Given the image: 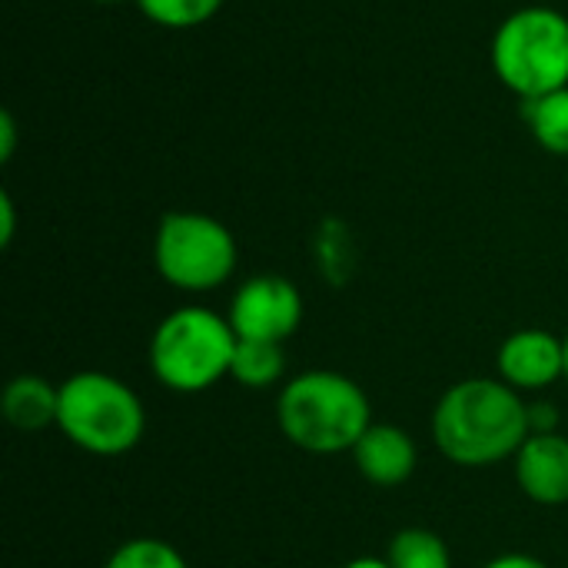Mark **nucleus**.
Here are the masks:
<instances>
[{
  "label": "nucleus",
  "instance_id": "nucleus-1",
  "mask_svg": "<svg viewBox=\"0 0 568 568\" xmlns=\"http://www.w3.org/2000/svg\"><path fill=\"white\" fill-rule=\"evenodd\" d=\"M529 436V406L503 379H463L443 393L433 413L439 453L466 469L516 456Z\"/></svg>",
  "mask_w": 568,
  "mask_h": 568
},
{
  "label": "nucleus",
  "instance_id": "nucleus-2",
  "mask_svg": "<svg viewBox=\"0 0 568 568\" xmlns=\"http://www.w3.org/2000/svg\"><path fill=\"white\" fill-rule=\"evenodd\" d=\"M276 423L283 436L316 456L353 453L373 426L369 396L343 373L310 369L293 376L276 399Z\"/></svg>",
  "mask_w": 568,
  "mask_h": 568
},
{
  "label": "nucleus",
  "instance_id": "nucleus-3",
  "mask_svg": "<svg viewBox=\"0 0 568 568\" xmlns=\"http://www.w3.org/2000/svg\"><path fill=\"white\" fill-rule=\"evenodd\" d=\"M236 333L226 316L183 306L170 313L150 339V369L173 393H203L230 376Z\"/></svg>",
  "mask_w": 568,
  "mask_h": 568
},
{
  "label": "nucleus",
  "instance_id": "nucleus-4",
  "mask_svg": "<svg viewBox=\"0 0 568 568\" xmlns=\"http://www.w3.org/2000/svg\"><path fill=\"white\" fill-rule=\"evenodd\" d=\"M60 433L93 456L130 453L146 429L140 396L110 373H77L60 383Z\"/></svg>",
  "mask_w": 568,
  "mask_h": 568
},
{
  "label": "nucleus",
  "instance_id": "nucleus-5",
  "mask_svg": "<svg viewBox=\"0 0 568 568\" xmlns=\"http://www.w3.org/2000/svg\"><path fill=\"white\" fill-rule=\"evenodd\" d=\"M493 70L523 100L568 87V17L556 7H523L493 37Z\"/></svg>",
  "mask_w": 568,
  "mask_h": 568
},
{
  "label": "nucleus",
  "instance_id": "nucleus-6",
  "mask_svg": "<svg viewBox=\"0 0 568 568\" xmlns=\"http://www.w3.org/2000/svg\"><path fill=\"white\" fill-rule=\"evenodd\" d=\"M236 256L240 250L233 233L206 213L176 210L166 213L156 226V273L183 293H206L223 286L236 270Z\"/></svg>",
  "mask_w": 568,
  "mask_h": 568
},
{
  "label": "nucleus",
  "instance_id": "nucleus-7",
  "mask_svg": "<svg viewBox=\"0 0 568 568\" xmlns=\"http://www.w3.org/2000/svg\"><path fill=\"white\" fill-rule=\"evenodd\" d=\"M226 320H230L236 339L286 343L300 329L303 296L290 280H283L276 273H260V276H250L236 290Z\"/></svg>",
  "mask_w": 568,
  "mask_h": 568
},
{
  "label": "nucleus",
  "instance_id": "nucleus-8",
  "mask_svg": "<svg viewBox=\"0 0 568 568\" xmlns=\"http://www.w3.org/2000/svg\"><path fill=\"white\" fill-rule=\"evenodd\" d=\"M499 376L513 389H546L566 376V339L549 329H519L499 346Z\"/></svg>",
  "mask_w": 568,
  "mask_h": 568
},
{
  "label": "nucleus",
  "instance_id": "nucleus-9",
  "mask_svg": "<svg viewBox=\"0 0 568 568\" xmlns=\"http://www.w3.org/2000/svg\"><path fill=\"white\" fill-rule=\"evenodd\" d=\"M516 483L539 506L568 503V439L559 433H532L516 453Z\"/></svg>",
  "mask_w": 568,
  "mask_h": 568
},
{
  "label": "nucleus",
  "instance_id": "nucleus-10",
  "mask_svg": "<svg viewBox=\"0 0 568 568\" xmlns=\"http://www.w3.org/2000/svg\"><path fill=\"white\" fill-rule=\"evenodd\" d=\"M356 469L363 473L366 483L393 489L403 486L416 473V443L406 429L389 426V423H373L363 439L353 446Z\"/></svg>",
  "mask_w": 568,
  "mask_h": 568
},
{
  "label": "nucleus",
  "instance_id": "nucleus-11",
  "mask_svg": "<svg viewBox=\"0 0 568 568\" xmlns=\"http://www.w3.org/2000/svg\"><path fill=\"white\" fill-rule=\"evenodd\" d=\"M3 416L20 433H40L53 426L60 416V386L33 373L10 379L3 389Z\"/></svg>",
  "mask_w": 568,
  "mask_h": 568
},
{
  "label": "nucleus",
  "instance_id": "nucleus-12",
  "mask_svg": "<svg viewBox=\"0 0 568 568\" xmlns=\"http://www.w3.org/2000/svg\"><path fill=\"white\" fill-rule=\"evenodd\" d=\"M523 120L546 153L568 156V87L523 100Z\"/></svg>",
  "mask_w": 568,
  "mask_h": 568
},
{
  "label": "nucleus",
  "instance_id": "nucleus-13",
  "mask_svg": "<svg viewBox=\"0 0 568 568\" xmlns=\"http://www.w3.org/2000/svg\"><path fill=\"white\" fill-rule=\"evenodd\" d=\"M286 373V353L283 343H266V339H236L233 366L230 376L246 386V389H266L280 383Z\"/></svg>",
  "mask_w": 568,
  "mask_h": 568
},
{
  "label": "nucleus",
  "instance_id": "nucleus-14",
  "mask_svg": "<svg viewBox=\"0 0 568 568\" xmlns=\"http://www.w3.org/2000/svg\"><path fill=\"white\" fill-rule=\"evenodd\" d=\"M386 562L393 568H453L449 546L429 529H403L389 542Z\"/></svg>",
  "mask_w": 568,
  "mask_h": 568
},
{
  "label": "nucleus",
  "instance_id": "nucleus-15",
  "mask_svg": "<svg viewBox=\"0 0 568 568\" xmlns=\"http://www.w3.org/2000/svg\"><path fill=\"white\" fill-rule=\"evenodd\" d=\"M143 17L166 30H190L220 13L226 0H136Z\"/></svg>",
  "mask_w": 568,
  "mask_h": 568
},
{
  "label": "nucleus",
  "instance_id": "nucleus-16",
  "mask_svg": "<svg viewBox=\"0 0 568 568\" xmlns=\"http://www.w3.org/2000/svg\"><path fill=\"white\" fill-rule=\"evenodd\" d=\"M106 568H190L186 559L163 539H130L123 542Z\"/></svg>",
  "mask_w": 568,
  "mask_h": 568
},
{
  "label": "nucleus",
  "instance_id": "nucleus-17",
  "mask_svg": "<svg viewBox=\"0 0 568 568\" xmlns=\"http://www.w3.org/2000/svg\"><path fill=\"white\" fill-rule=\"evenodd\" d=\"M529 429L532 433H559V416L552 413V406H546V403L529 406Z\"/></svg>",
  "mask_w": 568,
  "mask_h": 568
},
{
  "label": "nucleus",
  "instance_id": "nucleus-18",
  "mask_svg": "<svg viewBox=\"0 0 568 568\" xmlns=\"http://www.w3.org/2000/svg\"><path fill=\"white\" fill-rule=\"evenodd\" d=\"M486 568H549L542 559L536 556H526V552H509V556H499L493 559Z\"/></svg>",
  "mask_w": 568,
  "mask_h": 568
},
{
  "label": "nucleus",
  "instance_id": "nucleus-19",
  "mask_svg": "<svg viewBox=\"0 0 568 568\" xmlns=\"http://www.w3.org/2000/svg\"><path fill=\"white\" fill-rule=\"evenodd\" d=\"M13 226H17V223H13V200L3 193V196H0V243H3V246L13 243Z\"/></svg>",
  "mask_w": 568,
  "mask_h": 568
},
{
  "label": "nucleus",
  "instance_id": "nucleus-20",
  "mask_svg": "<svg viewBox=\"0 0 568 568\" xmlns=\"http://www.w3.org/2000/svg\"><path fill=\"white\" fill-rule=\"evenodd\" d=\"M13 116L10 113H3L0 116V160H10L13 156Z\"/></svg>",
  "mask_w": 568,
  "mask_h": 568
},
{
  "label": "nucleus",
  "instance_id": "nucleus-21",
  "mask_svg": "<svg viewBox=\"0 0 568 568\" xmlns=\"http://www.w3.org/2000/svg\"><path fill=\"white\" fill-rule=\"evenodd\" d=\"M343 568H393L386 559H353V562H346Z\"/></svg>",
  "mask_w": 568,
  "mask_h": 568
},
{
  "label": "nucleus",
  "instance_id": "nucleus-22",
  "mask_svg": "<svg viewBox=\"0 0 568 568\" xmlns=\"http://www.w3.org/2000/svg\"><path fill=\"white\" fill-rule=\"evenodd\" d=\"M566 379H568V336H566Z\"/></svg>",
  "mask_w": 568,
  "mask_h": 568
},
{
  "label": "nucleus",
  "instance_id": "nucleus-23",
  "mask_svg": "<svg viewBox=\"0 0 568 568\" xmlns=\"http://www.w3.org/2000/svg\"><path fill=\"white\" fill-rule=\"evenodd\" d=\"M93 3H120V0H93Z\"/></svg>",
  "mask_w": 568,
  "mask_h": 568
}]
</instances>
